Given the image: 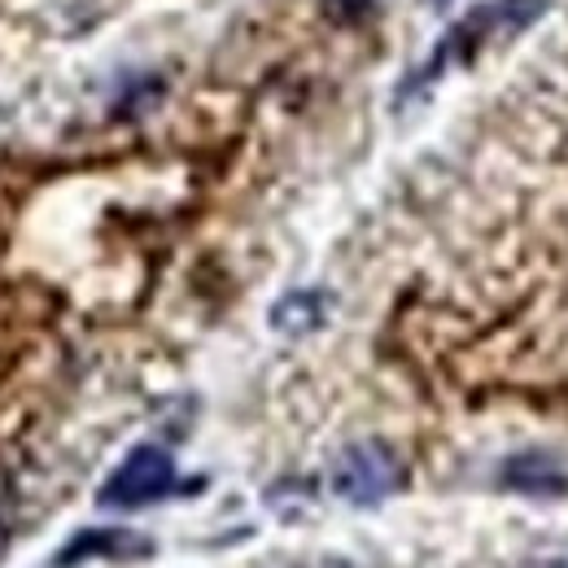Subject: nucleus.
Returning a JSON list of instances; mask_svg holds the SVG:
<instances>
[{
	"label": "nucleus",
	"mask_w": 568,
	"mask_h": 568,
	"mask_svg": "<svg viewBox=\"0 0 568 568\" xmlns=\"http://www.w3.org/2000/svg\"><path fill=\"white\" fill-rule=\"evenodd\" d=\"M403 455L389 442H351L333 464V495L351 507H376L403 490Z\"/></svg>",
	"instance_id": "1"
},
{
	"label": "nucleus",
	"mask_w": 568,
	"mask_h": 568,
	"mask_svg": "<svg viewBox=\"0 0 568 568\" xmlns=\"http://www.w3.org/2000/svg\"><path fill=\"white\" fill-rule=\"evenodd\" d=\"M175 490H180L175 486V459L162 446L144 442L110 473V481L101 486L97 503L114 507V511H136V507H149V503L175 495Z\"/></svg>",
	"instance_id": "2"
},
{
	"label": "nucleus",
	"mask_w": 568,
	"mask_h": 568,
	"mask_svg": "<svg viewBox=\"0 0 568 568\" xmlns=\"http://www.w3.org/2000/svg\"><path fill=\"white\" fill-rule=\"evenodd\" d=\"M153 542L136 529H83L58 551V568H74L83 560H144Z\"/></svg>",
	"instance_id": "3"
},
{
	"label": "nucleus",
	"mask_w": 568,
	"mask_h": 568,
	"mask_svg": "<svg viewBox=\"0 0 568 568\" xmlns=\"http://www.w3.org/2000/svg\"><path fill=\"white\" fill-rule=\"evenodd\" d=\"M498 477H503V486L516 490V495H534V498L568 495V468L551 450H520V455L503 459Z\"/></svg>",
	"instance_id": "4"
},
{
	"label": "nucleus",
	"mask_w": 568,
	"mask_h": 568,
	"mask_svg": "<svg viewBox=\"0 0 568 568\" xmlns=\"http://www.w3.org/2000/svg\"><path fill=\"white\" fill-rule=\"evenodd\" d=\"M328 311H333L328 288H293L272 306V328L284 337H306V333L324 328Z\"/></svg>",
	"instance_id": "5"
},
{
	"label": "nucleus",
	"mask_w": 568,
	"mask_h": 568,
	"mask_svg": "<svg viewBox=\"0 0 568 568\" xmlns=\"http://www.w3.org/2000/svg\"><path fill=\"white\" fill-rule=\"evenodd\" d=\"M324 9L337 18V22H363L372 13V0H324Z\"/></svg>",
	"instance_id": "6"
},
{
	"label": "nucleus",
	"mask_w": 568,
	"mask_h": 568,
	"mask_svg": "<svg viewBox=\"0 0 568 568\" xmlns=\"http://www.w3.org/2000/svg\"><path fill=\"white\" fill-rule=\"evenodd\" d=\"M538 568H568L565 560H551V565H538Z\"/></svg>",
	"instance_id": "7"
},
{
	"label": "nucleus",
	"mask_w": 568,
	"mask_h": 568,
	"mask_svg": "<svg viewBox=\"0 0 568 568\" xmlns=\"http://www.w3.org/2000/svg\"><path fill=\"white\" fill-rule=\"evenodd\" d=\"M428 4H437V9H442V4H450V0H428Z\"/></svg>",
	"instance_id": "8"
}]
</instances>
